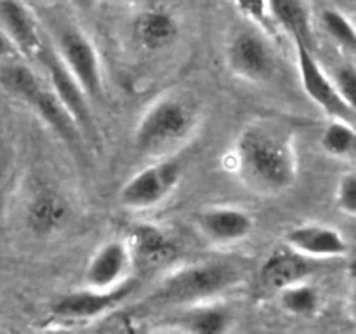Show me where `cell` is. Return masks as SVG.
I'll use <instances>...</instances> for the list:
<instances>
[{
  "mask_svg": "<svg viewBox=\"0 0 356 334\" xmlns=\"http://www.w3.org/2000/svg\"><path fill=\"white\" fill-rule=\"evenodd\" d=\"M344 104L351 110V113H356V66L351 63L337 66L332 77Z\"/></svg>",
  "mask_w": 356,
  "mask_h": 334,
  "instance_id": "24",
  "label": "cell"
},
{
  "mask_svg": "<svg viewBox=\"0 0 356 334\" xmlns=\"http://www.w3.org/2000/svg\"><path fill=\"white\" fill-rule=\"evenodd\" d=\"M177 35H179V26L165 10H145L134 21V37L146 51L167 49L176 42Z\"/></svg>",
  "mask_w": 356,
  "mask_h": 334,
  "instance_id": "20",
  "label": "cell"
},
{
  "mask_svg": "<svg viewBox=\"0 0 356 334\" xmlns=\"http://www.w3.org/2000/svg\"><path fill=\"white\" fill-rule=\"evenodd\" d=\"M256 219L238 205H211L197 216V228L204 239L216 246H233L249 239Z\"/></svg>",
  "mask_w": 356,
  "mask_h": 334,
  "instance_id": "14",
  "label": "cell"
},
{
  "mask_svg": "<svg viewBox=\"0 0 356 334\" xmlns=\"http://www.w3.org/2000/svg\"><path fill=\"white\" fill-rule=\"evenodd\" d=\"M134 257L125 239L101 244L83 270V285L90 289H113L131 277Z\"/></svg>",
  "mask_w": 356,
  "mask_h": 334,
  "instance_id": "12",
  "label": "cell"
},
{
  "mask_svg": "<svg viewBox=\"0 0 356 334\" xmlns=\"http://www.w3.org/2000/svg\"><path fill=\"white\" fill-rule=\"evenodd\" d=\"M16 49H14L13 42H10V38L7 37L6 31L2 30V26H0V56H9L10 52H14Z\"/></svg>",
  "mask_w": 356,
  "mask_h": 334,
  "instance_id": "27",
  "label": "cell"
},
{
  "mask_svg": "<svg viewBox=\"0 0 356 334\" xmlns=\"http://www.w3.org/2000/svg\"><path fill=\"white\" fill-rule=\"evenodd\" d=\"M0 87L21 103L28 104L40 120L70 146L79 145L83 139L49 82L42 80L28 65L13 61L0 66Z\"/></svg>",
  "mask_w": 356,
  "mask_h": 334,
  "instance_id": "4",
  "label": "cell"
},
{
  "mask_svg": "<svg viewBox=\"0 0 356 334\" xmlns=\"http://www.w3.org/2000/svg\"><path fill=\"white\" fill-rule=\"evenodd\" d=\"M70 218V204L54 186L40 184L30 195L24 207V223L35 237H51Z\"/></svg>",
  "mask_w": 356,
  "mask_h": 334,
  "instance_id": "15",
  "label": "cell"
},
{
  "mask_svg": "<svg viewBox=\"0 0 356 334\" xmlns=\"http://www.w3.org/2000/svg\"><path fill=\"white\" fill-rule=\"evenodd\" d=\"M56 52L70 70L89 101H103L104 80L97 49L79 28H63L54 44Z\"/></svg>",
  "mask_w": 356,
  "mask_h": 334,
  "instance_id": "7",
  "label": "cell"
},
{
  "mask_svg": "<svg viewBox=\"0 0 356 334\" xmlns=\"http://www.w3.org/2000/svg\"><path fill=\"white\" fill-rule=\"evenodd\" d=\"M315 268V260L284 244L271 250L261 263L257 271V289L263 294L275 296L289 285L308 280Z\"/></svg>",
  "mask_w": 356,
  "mask_h": 334,
  "instance_id": "11",
  "label": "cell"
},
{
  "mask_svg": "<svg viewBox=\"0 0 356 334\" xmlns=\"http://www.w3.org/2000/svg\"><path fill=\"white\" fill-rule=\"evenodd\" d=\"M320 21H322V26L327 35L337 45L356 54V26L341 10L332 9V7L323 9Z\"/></svg>",
  "mask_w": 356,
  "mask_h": 334,
  "instance_id": "23",
  "label": "cell"
},
{
  "mask_svg": "<svg viewBox=\"0 0 356 334\" xmlns=\"http://www.w3.org/2000/svg\"><path fill=\"white\" fill-rule=\"evenodd\" d=\"M226 167L252 193L278 197L291 190L299 176L294 136L270 118L249 122L233 139Z\"/></svg>",
  "mask_w": 356,
  "mask_h": 334,
  "instance_id": "1",
  "label": "cell"
},
{
  "mask_svg": "<svg viewBox=\"0 0 356 334\" xmlns=\"http://www.w3.org/2000/svg\"><path fill=\"white\" fill-rule=\"evenodd\" d=\"M200 122L197 106L179 94H165L139 117L132 134L134 152L143 159L170 157L191 139Z\"/></svg>",
  "mask_w": 356,
  "mask_h": 334,
  "instance_id": "2",
  "label": "cell"
},
{
  "mask_svg": "<svg viewBox=\"0 0 356 334\" xmlns=\"http://www.w3.org/2000/svg\"><path fill=\"white\" fill-rule=\"evenodd\" d=\"M38 63L42 68L45 70V77H47L49 86L59 97L63 106L73 118L75 125L79 127L80 134L83 138H92L96 136V127H94V118L90 113V101L86 96L80 84L76 82L75 77L70 73L63 59L56 52L54 45L45 44L42 51L37 56Z\"/></svg>",
  "mask_w": 356,
  "mask_h": 334,
  "instance_id": "9",
  "label": "cell"
},
{
  "mask_svg": "<svg viewBox=\"0 0 356 334\" xmlns=\"http://www.w3.org/2000/svg\"><path fill=\"white\" fill-rule=\"evenodd\" d=\"M351 275H353V278H356V261L351 264Z\"/></svg>",
  "mask_w": 356,
  "mask_h": 334,
  "instance_id": "29",
  "label": "cell"
},
{
  "mask_svg": "<svg viewBox=\"0 0 356 334\" xmlns=\"http://www.w3.org/2000/svg\"><path fill=\"white\" fill-rule=\"evenodd\" d=\"M296 49V61H298V73L301 86L306 96L316 104L322 111H325L330 118H344L350 120L351 110L344 104L339 90L334 80L323 72L315 52L302 42H292Z\"/></svg>",
  "mask_w": 356,
  "mask_h": 334,
  "instance_id": "10",
  "label": "cell"
},
{
  "mask_svg": "<svg viewBox=\"0 0 356 334\" xmlns=\"http://www.w3.org/2000/svg\"><path fill=\"white\" fill-rule=\"evenodd\" d=\"M353 308H355V313H356V298H355V303H353Z\"/></svg>",
  "mask_w": 356,
  "mask_h": 334,
  "instance_id": "30",
  "label": "cell"
},
{
  "mask_svg": "<svg viewBox=\"0 0 356 334\" xmlns=\"http://www.w3.org/2000/svg\"><path fill=\"white\" fill-rule=\"evenodd\" d=\"M183 167L174 157L149 160L132 174L118 191V204L127 211L145 212L162 205L179 186Z\"/></svg>",
  "mask_w": 356,
  "mask_h": 334,
  "instance_id": "5",
  "label": "cell"
},
{
  "mask_svg": "<svg viewBox=\"0 0 356 334\" xmlns=\"http://www.w3.org/2000/svg\"><path fill=\"white\" fill-rule=\"evenodd\" d=\"M225 58L229 72L249 84L268 82L277 70L270 42L254 30L235 31L226 44Z\"/></svg>",
  "mask_w": 356,
  "mask_h": 334,
  "instance_id": "8",
  "label": "cell"
},
{
  "mask_svg": "<svg viewBox=\"0 0 356 334\" xmlns=\"http://www.w3.org/2000/svg\"><path fill=\"white\" fill-rule=\"evenodd\" d=\"M336 204L341 212L356 218V170L339 177L336 186Z\"/></svg>",
  "mask_w": 356,
  "mask_h": 334,
  "instance_id": "25",
  "label": "cell"
},
{
  "mask_svg": "<svg viewBox=\"0 0 356 334\" xmlns=\"http://www.w3.org/2000/svg\"><path fill=\"white\" fill-rule=\"evenodd\" d=\"M163 329L177 331V333H197V334H222L228 333L235 326V315L232 308L218 299L191 303L170 310Z\"/></svg>",
  "mask_w": 356,
  "mask_h": 334,
  "instance_id": "13",
  "label": "cell"
},
{
  "mask_svg": "<svg viewBox=\"0 0 356 334\" xmlns=\"http://www.w3.org/2000/svg\"><path fill=\"white\" fill-rule=\"evenodd\" d=\"M284 244L315 261L346 256L350 250L343 233L322 223H302L292 226L285 233Z\"/></svg>",
  "mask_w": 356,
  "mask_h": 334,
  "instance_id": "16",
  "label": "cell"
},
{
  "mask_svg": "<svg viewBox=\"0 0 356 334\" xmlns=\"http://www.w3.org/2000/svg\"><path fill=\"white\" fill-rule=\"evenodd\" d=\"M242 268L232 261H198L183 264L162 278L146 298L156 308H179L191 303L218 299L243 280Z\"/></svg>",
  "mask_w": 356,
  "mask_h": 334,
  "instance_id": "3",
  "label": "cell"
},
{
  "mask_svg": "<svg viewBox=\"0 0 356 334\" xmlns=\"http://www.w3.org/2000/svg\"><path fill=\"white\" fill-rule=\"evenodd\" d=\"M138 289V278L131 277L113 289H90L83 285L80 291L61 296L51 305L54 322H90L113 310L120 308Z\"/></svg>",
  "mask_w": 356,
  "mask_h": 334,
  "instance_id": "6",
  "label": "cell"
},
{
  "mask_svg": "<svg viewBox=\"0 0 356 334\" xmlns=\"http://www.w3.org/2000/svg\"><path fill=\"white\" fill-rule=\"evenodd\" d=\"M278 306L287 315L298 317V319H312L318 313L322 306V294L318 287L309 284L308 280L298 282L289 287L282 289L275 294Z\"/></svg>",
  "mask_w": 356,
  "mask_h": 334,
  "instance_id": "21",
  "label": "cell"
},
{
  "mask_svg": "<svg viewBox=\"0 0 356 334\" xmlns=\"http://www.w3.org/2000/svg\"><path fill=\"white\" fill-rule=\"evenodd\" d=\"M72 2H73V6H76L79 9H90L96 0H72Z\"/></svg>",
  "mask_w": 356,
  "mask_h": 334,
  "instance_id": "28",
  "label": "cell"
},
{
  "mask_svg": "<svg viewBox=\"0 0 356 334\" xmlns=\"http://www.w3.org/2000/svg\"><path fill=\"white\" fill-rule=\"evenodd\" d=\"M320 146L332 157H344L356 148V131L350 120L332 118L320 136Z\"/></svg>",
  "mask_w": 356,
  "mask_h": 334,
  "instance_id": "22",
  "label": "cell"
},
{
  "mask_svg": "<svg viewBox=\"0 0 356 334\" xmlns=\"http://www.w3.org/2000/svg\"><path fill=\"white\" fill-rule=\"evenodd\" d=\"M125 240L134 257V263L138 261L146 264L167 263L176 254V246L170 237L162 228L149 223H139L132 226Z\"/></svg>",
  "mask_w": 356,
  "mask_h": 334,
  "instance_id": "18",
  "label": "cell"
},
{
  "mask_svg": "<svg viewBox=\"0 0 356 334\" xmlns=\"http://www.w3.org/2000/svg\"><path fill=\"white\" fill-rule=\"evenodd\" d=\"M268 14L273 16L278 26L287 31L292 42L299 40L315 49L312 10L306 0H266Z\"/></svg>",
  "mask_w": 356,
  "mask_h": 334,
  "instance_id": "19",
  "label": "cell"
},
{
  "mask_svg": "<svg viewBox=\"0 0 356 334\" xmlns=\"http://www.w3.org/2000/svg\"><path fill=\"white\" fill-rule=\"evenodd\" d=\"M240 13L245 14L250 21H254L259 26L268 28V3L266 0H233Z\"/></svg>",
  "mask_w": 356,
  "mask_h": 334,
  "instance_id": "26",
  "label": "cell"
},
{
  "mask_svg": "<svg viewBox=\"0 0 356 334\" xmlns=\"http://www.w3.org/2000/svg\"><path fill=\"white\" fill-rule=\"evenodd\" d=\"M0 26L17 52L37 59L45 42L42 40L37 21L26 6L19 0H0Z\"/></svg>",
  "mask_w": 356,
  "mask_h": 334,
  "instance_id": "17",
  "label": "cell"
}]
</instances>
